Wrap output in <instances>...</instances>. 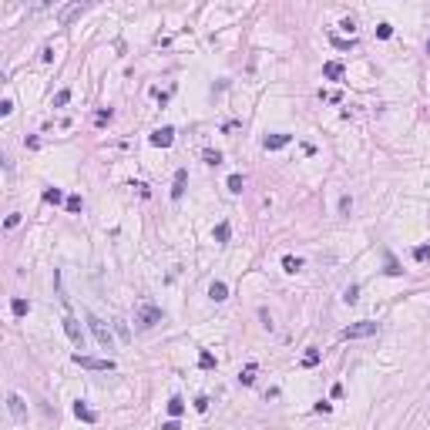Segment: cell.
<instances>
[{"mask_svg": "<svg viewBox=\"0 0 430 430\" xmlns=\"http://www.w3.org/2000/svg\"><path fill=\"white\" fill-rule=\"evenodd\" d=\"M84 319H88V326H91V333H94V340L101 343L104 350H111V346H114V336H111V329L104 326V323H101L98 316H94V313H88Z\"/></svg>", "mask_w": 430, "mask_h": 430, "instance_id": "cell-1", "label": "cell"}, {"mask_svg": "<svg viewBox=\"0 0 430 430\" xmlns=\"http://www.w3.org/2000/svg\"><path fill=\"white\" fill-rule=\"evenodd\" d=\"M376 323H370V319H363V323H353V326L340 329V340H363V336H373L376 333Z\"/></svg>", "mask_w": 430, "mask_h": 430, "instance_id": "cell-2", "label": "cell"}, {"mask_svg": "<svg viewBox=\"0 0 430 430\" xmlns=\"http://www.w3.org/2000/svg\"><path fill=\"white\" fill-rule=\"evenodd\" d=\"M155 323H161V309L151 306V303H141V309H138V326L148 329V326H155Z\"/></svg>", "mask_w": 430, "mask_h": 430, "instance_id": "cell-3", "label": "cell"}, {"mask_svg": "<svg viewBox=\"0 0 430 430\" xmlns=\"http://www.w3.org/2000/svg\"><path fill=\"white\" fill-rule=\"evenodd\" d=\"M74 363L84 366V370H114V360H101V356H84V353H74Z\"/></svg>", "mask_w": 430, "mask_h": 430, "instance_id": "cell-4", "label": "cell"}, {"mask_svg": "<svg viewBox=\"0 0 430 430\" xmlns=\"http://www.w3.org/2000/svg\"><path fill=\"white\" fill-rule=\"evenodd\" d=\"M64 333H68V340L74 343V346H81V350H84V333H81V323L71 316V313L64 316Z\"/></svg>", "mask_w": 430, "mask_h": 430, "instance_id": "cell-5", "label": "cell"}, {"mask_svg": "<svg viewBox=\"0 0 430 430\" xmlns=\"http://www.w3.org/2000/svg\"><path fill=\"white\" fill-rule=\"evenodd\" d=\"M185 188H188V168H178L175 171V181H171V198L178 202L181 195H185Z\"/></svg>", "mask_w": 430, "mask_h": 430, "instance_id": "cell-6", "label": "cell"}, {"mask_svg": "<svg viewBox=\"0 0 430 430\" xmlns=\"http://www.w3.org/2000/svg\"><path fill=\"white\" fill-rule=\"evenodd\" d=\"M7 407H11V417H14V420H24V417H27V407H24V396H21V393H7Z\"/></svg>", "mask_w": 430, "mask_h": 430, "instance_id": "cell-7", "label": "cell"}, {"mask_svg": "<svg viewBox=\"0 0 430 430\" xmlns=\"http://www.w3.org/2000/svg\"><path fill=\"white\" fill-rule=\"evenodd\" d=\"M175 141V128H158L155 135H151V145L155 148H168Z\"/></svg>", "mask_w": 430, "mask_h": 430, "instance_id": "cell-8", "label": "cell"}, {"mask_svg": "<svg viewBox=\"0 0 430 430\" xmlns=\"http://www.w3.org/2000/svg\"><path fill=\"white\" fill-rule=\"evenodd\" d=\"M289 141H293V135H269L262 145H266V151H279V148H286Z\"/></svg>", "mask_w": 430, "mask_h": 430, "instance_id": "cell-9", "label": "cell"}, {"mask_svg": "<svg viewBox=\"0 0 430 430\" xmlns=\"http://www.w3.org/2000/svg\"><path fill=\"white\" fill-rule=\"evenodd\" d=\"M74 417H78V420H84V423H98V413H94V410H91L88 403H81V400L74 403Z\"/></svg>", "mask_w": 430, "mask_h": 430, "instance_id": "cell-10", "label": "cell"}, {"mask_svg": "<svg viewBox=\"0 0 430 430\" xmlns=\"http://www.w3.org/2000/svg\"><path fill=\"white\" fill-rule=\"evenodd\" d=\"M208 296H212L215 303H226V299H229V286L222 283V279H215V283L208 286Z\"/></svg>", "mask_w": 430, "mask_h": 430, "instance_id": "cell-11", "label": "cell"}, {"mask_svg": "<svg viewBox=\"0 0 430 430\" xmlns=\"http://www.w3.org/2000/svg\"><path fill=\"white\" fill-rule=\"evenodd\" d=\"M84 11H88V4H71L68 11L61 14V24H64V27H68V24H71V21H74V17H78V14H84Z\"/></svg>", "mask_w": 430, "mask_h": 430, "instance_id": "cell-12", "label": "cell"}, {"mask_svg": "<svg viewBox=\"0 0 430 430\" xmlns=\"http://www.w3.org/2000/svg\"><path fill=\"white\" fill-rule=\"evenodd\" d=\"M323 78H329V81H340V78H343V64H340V61H329L326 68H323Z\"/></svg>", "mask_w": 430, "mask_h": 430, "instance_id": "cell-13", "label": "cell"}, {"mask_svg": "<svg viewBox=\"0 0 430 430\" xmlns=\"http://www.w3.org/2000/svg\"><path fill=\"white\" fill-rule=\"evenodd\" d=\"M168 413H171V420H178L181 413H185V400H181V396H171L168 400Z\"/></svg>", "mask_w": 430, "mask_h": 430, "instance_id": "cell-14", "label": "cell"}, {"mask_svg": "<svg viewBox=\"0 0 430 430\" xmlns=\"http://www.w3.org/2000/svg\"><path fill=\"white\" fill-rule=\"evenodd\" d=\"M229 236H232V226H229V222H219V226H215V242H222V246H226Z\"/></svg>", "mask_w": 430, "mask_h": 430, "instance_id": "cell-15", "label": "cell"}, {"mask_svg": "<svg viewBox=\"0 0 430 430\" xmlns=\"http://www.w3.org/2000/svg\"><path fill=\"white\" fill-rule=\"evenodd\" d=\"M27 309H31V303H27V299H21V296H17V299H11V313H14V316H27Z\"/></svg>", "mask_w": 430, "mask_h": 430, "instance_id": "cell-16", "label": "cell"}, {"mask_svg": "<svg viewBox=\"0 0 430 430\" xmlns=\"http://www.w3.org/2000/svg\"><path fill=\"white\" fill-rule=\"evenodd\" d=\"M283 269L286 272H299V269H303V259H296V256H283Z\"/></svg>", "mask_w": 430, "mask_h": 430, "instance_id": "cell-17", "label": "cell"}, {"mask_svg": "<svg viewBox=\"0 0 430 430\" xmlns=\"http://www.w3.org/2000/svg\"><path fill=\"white\" fill-rule=\"evenodd\" d=\"M226 185H229V192H236V195H239L242 188H246V178H242V175H229Z\"/></svg>", "mask_w": 430, "mask_h": 430, "instance_id": "cell-18", "label": "cell"}, {"mask_svg": "<svg viewBox=\"0 0 430 430\" xmlns=\"http://www.w3.org/2000/svg\"><path fill=\"white\" fill-rule=\"evenodd\" d=\"M44 202L61 205V202H64V192H61V188H47V192H44Z\"/></svg>", "mask_w": 430, "mask_h": 430, "instance_id": "cell-19", "label": "cell"}, {"mask_svg": "<svg viewBox=\"0 0 430 430\" xmlns=\"http://www.w3.org/2000/svg\"><path fill=\"white\" fill-rule=\"evenodd\" d=\"M239 380H242V383L249 386L252 380H256V363H249V366H246V370H242V373H239Z\"/></svg>", "mask_w": 430, "mask_h": 430, "instance_id": "cell-20", "label": "cell"}, {"mask_svg": "<svg viewBox=\"0 0 430 430\" xmlns=\"http://www.w3.org/2000/svg\"><path fill=\"white\" fill-rule=\"evenodd\" d=\"M319 363V350H306L303 353V366H316Z\"/></svg>", "mask_w": 430, "mask_h": 430, "instance_id": "cell-21", "label": "cell"}, {"mask_svg": "<svg viewBox=\"0 0 430 430\" xmlns=\"http://www.w3.org/2000/svg\"><path fill=\"white\" fill-rule=\"evenodd\" d=\"M198 366H202V370H212V366H215V356H212L208 350H205L202 356H198Z\"/></svg>", "mask_w": 430, "mask_h": 430, "instance_id": "cell-22", "label": "cell"}, {"mask_svg": "<svg viewBox=\"0 0 430 430\" xmlns=\"http://www.w3.org/2000/svg\"><path fill=\"white\" fill-rule=\"evenodd\" d=\"M64 205H68V212H81V208H84V202H81V195H71V198H68Z\"/></svg>", "mask_w": 430, "mask_h": 430, "instance_id": "cell-23", "label": "cell"}, {"mask_svg": "<svg viewBox=\"0 0 430 430\" xmlns=\"http://www.w3.org/2000/svg\"><path fill=\"white\" fill-rule=\"evenodd\" d=\"M413 259H417V262H427V259H430V246H417V249H413Z\"/></svg>", "mask_w": 430, "mask_h": 430, "instance_id": "cell-24", "label": "cell"}, {"mask_svg": "<svg viewBox=\"0 0 430 430\" xmlns=\"http://www.w3.org/2000/svg\"><path fill=\"white\" fill-rule=\"evenodd\" d=\"M376 37H380V41H390V37H393V27H390V24H380V27H376Z\"/></svg>", "mask_w": 430, "mask_h": 430, "instance_id": "cell-25", "label": "cell"}, {"mask_svg": "<svg viewBox=\"0 0 430 430\" xmlns=\"http://www.w3.org/2000/svg\"><path fill=\"white\" fill-rule=\"evenodd\" d=\"M71 101V91L64 88V91H57V98H54V108H64V104Z\"/></svg>", "mask_w": 430, "mask_h": 430, "instance_id": "cell-26", "label": "cell"}, {"mask_svg": "<svg viewBox=\"0 0 430 430\" xmlns=\"http://www.w3.org/2000/svg\"><path fill=\"white\" fill-rule=\"evenodd\" d=\"M343 299H346V303H356V299H360V286H350V289H346V293H343Z\"/></svg>", "mask_w": 430, "mask_h": 430, "instance_id": "cell-27", "label": "cell"}, {"mask_svg": "<svg viewBox=\"0 0 430 430\" xmlns=\"http://www.w3.org/2000/svg\"><path fill=\"white\" fill-rule=\"evenodd\" d=\"M386 272H390V276H400V266L393 262V256H390V252H386Z\"/></svg>", "mask_w": 430, "mask_h": 430, "instance_id": "cell-28", "label": "cell"}, {"mask_svg": "<svg viewBox=\"0 0 430 430\" xmlns=\"http://www.w3.org/2000/svg\"><path fill=\"white\" fill-rule=\"evenodd\" d=\"M350 208H353V198H350V195H343V198H340V212L350 215Z\"/></svg>", "mask_w": 430, "mask_h": 430, "instance_id": "cell-29", "label": "cell"}, {"mask_svg": "<svg viewBox=\"0 0 430 430\" xmlns=\"http://www.w3.org/2000/svg\"><path fill=\"white\" fill-rule=\"evenodd\" d=\"M205 161H208V165H222V155H219V151H205Z\"/></svg>", "mask_w": 430, "mask_h": 430, "instance_id": "cell-30", "label": "cell"}, {"mask_svg": "<svg viewBox=\"0 0 430 430\" xmlns=\"http://www.w3.org/2000/svg\"><path fill=\"white\" fill-rule=\"evenodd\" d=\"M94 121H98V125H104V121H111V108H108V111H98V114H94Z\"/></svg>", "mask_w": 430, "mask_h": 430, "instance_id": "cell-31", "label": "cell"}, {"mask_svg": "<svg viewBox=\"0 0 430 430\" xmlns=\"http://www.w3.org/2000/svg\"><path fill=\"white\" fill-rule=\"evenodd\" d=\"M17 222H21V215H17V212H11V215H7V222H4V226H7V229H17Z\"/></svg>", "mask_w": 430, "mask_h": 430, "instance_id": "cell-32", "label": "cell"}, {"mask_svg": "<svg viewBox=\"0 0 430 430\" xmlns=\"http://www.w3.org/2000/svg\"><path fill=\"white\" fill-rule=\"evenodd\" d=\"M333 44L340 47V51H346V47H353V37H350V41H343V37H333Z\"/></svg>", "mask_w": 430, "mask_h": 430, "instance_id": "cell-33", "label": "cell"}, {"mask_svg": "<svg viewBox=\"0 0 430 430\" xmlns=\"http://www.w3.org/2000/svg\"><path fill=\"white\" fill-rule=\"evenodd\" d=\"M114 326H118V336H121V340H128V326H125V323H121V319H114Z\"/></svg>", "mask_w": 430, "mask_h": 430, "instance_id": "cell-34", "label": "cell"}, {"mask_svg": "<svg viewBox=\"0 0 430 430\" xmlns=\"http://www.w3.org/2000/svg\"><path fill=\"white\" fill-rule=\"evenodd\" d=\"M11 111H14V101H11V98H7V101L0 104V114H4V118H7V114H11Z\"/></svg>", "mask_w": 430, "mask_h": 430, "instance_id": "cell-35", "label": "cell"}, {"mask_svg": "<svg viewBox=\"0 0 430 430\" xmlns=\"http://www.w3.org/2000/svg\"><path fill=\"white\" fill-rule=\"evenodd\" d=\"M195 410H198V413H202V410H208V400H205V396H198V400H195Z\"/></svg>", "mask_w": 430, "mask_h": 430, "instance_id": "cell-36", "label": "cell"}, {"mask_svg": "<svg viewBox=\"0 0 430 430\" xmlns=\"http://www.w3.org/2000/svg\"><path fill=\"white\" fill-rule=\"evenodd\" d=\"M161 430H181V427H178V420H168V423H165Z\"/></svg>", "mask_w": 430, "mask_h": 430, "instance_id": "cell-37", "label": "cell"}, {"mask_svg": "<svg viewBox=\"0 0 430 430\" xmlns=\"http://www.w3.org/2000/svg\"><path fill=\"white\" fill-rule=\"evenodd\" d=\"M427 51H430V44H427Z\"/></svg>", "mask_w": 430, "mask_h": 430, "instance_id": "cell-38", "label": "cell"}]
</instances>
